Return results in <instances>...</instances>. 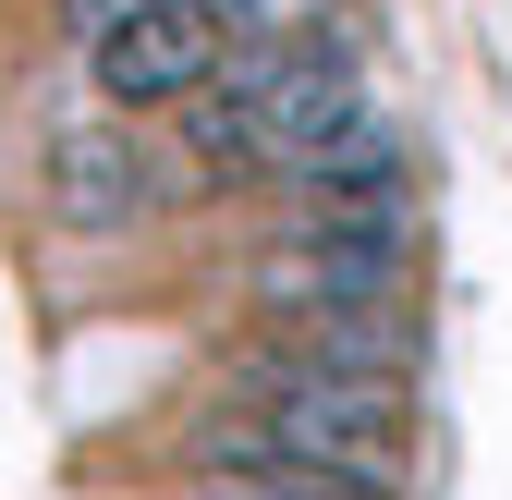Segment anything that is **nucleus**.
<instances>
[{
	"label": "nucleus",
	"instance_id": "obj_1",
	"mask_svg": "<svg viewBox=\"0 0 512 500\" xmlns=\"http://www.w3.org/2000/svg\"><path fill=\"white\" fill-rule=\"evenodd\" d=\"M86 74L110 110H183L232 74V13L220 0H135V13L86 25Z\"/></svg>",
	"mask_w": 512,
	"mask_h": 500
},
{
	"label": "nucleus",
	"instance_id": "obj_2",
	"mask_svg": "<svg viewBox=\"0 0 512 500\" xmlns=\"http://www.w3.org/2000/svg\"><path fill=\"white\" fill-rule=\"evenodd\" d=\"M49 208L74 232H122L159 208V171L135 135H110V122H74V135H49Z\"/></svg>",
	"mask_w": 512,
	"mask_h": 500
},
{
	"label": "nucleus",
	"instance_id": "obj_3",
	"mask_svg": "<svg viewBox=\"0 0 512 500\" xmlns=\"http://www.w3.org/2000/svg\"><path fill=\"white\" fill-rule=\"evenodd\" d=\"M232 500H391V476H354V464H305V452H269V464H220Z\"/></svg>",
	"mask_w": 512,
	"mask_h": 500
}]
</instances>
